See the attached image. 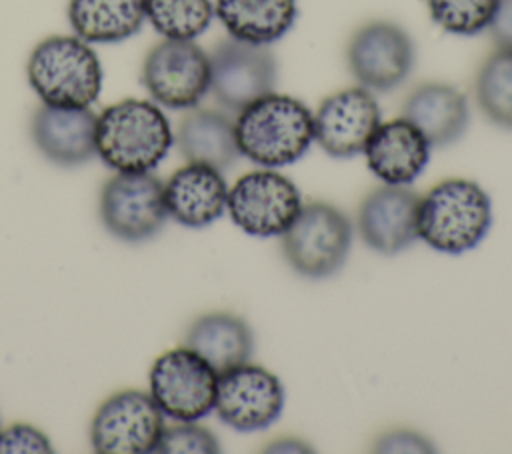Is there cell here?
I'll return each instance as SVG.
<instances>
[{
    "mask_svg": "<svg viewBox=\"0 0 512 454\" xmlns=\"http://www.w3.org/2000/svg\"><path fill=\"white\" fill-rule=\"evenodd\" d=\"M234 126L240 154L264 168L296 162L314 142V114L286 94L254 100L238 112Z\"/></svg>",
    "mask_w": 512,
    "mask_h": 454,
    "instance_id": "6da1fadb",
    "label": "cell"
},
{
    "mask_svg": "<svg viewBox=\"0 0 512 454\" xmlns=\"http://www.w3.org/2000/svg\"><path fill=\"white\" fill-rule=\"evenodd\" d=\"M164 112L146 100L128 98L96 116V154L116 172H150L172 146Z\"/></svg>",
    "mask_w": 512,
    "mask_h": 454,
    "instance_id": "7a4b0ae2",
    "label": "cell"
},
{
    "mask_svg": "<svg viewBox=\"0 0 512 454\" xmlns=\"http://www.w3.org/2000/svg\"><path fill=\"white\" fill-rule=\"evenodd\" d=\"M492 224V206L480 184L448 178L432 186L418 204V238L446 254L478 246Z\"/></svg>",
    "mask_w": 512,
    "mask_h": 454,
    "instance_id": "3957f363",
    "label": "cell"
},
{
    "mask_svg": "<svg viewBox=\"0 0 512 454\" xmlns=\"http://www.w3.org/2000/svg\"><path fill=\"white\" fill-rule=\"evenodd\" d=\"M28 82L40 100L58 108H90L102 90L96 52L78 36H50L28 58Z\"/></svg>",
    "mask_w": 512,
    "mask_h": 454,
    "instance_id": "277c9868",
    "label": "cell"
},
{
    "mask_svg": "<svg viewBox=\"0 0 512 454\" xmlns=\"http://www.w3.org/2000/svg\"><path fill=\"white\" fill-rule=\"evenodd\" d=\"M352 244L348 218L332 204L312 202L300 208L282 234L288 264L306 278H326L342 268Z\"/></svg>",
    "mask_w": 512,
    "mask_h": 454,
    "instance_id": "5b68a950",
    "label": "cell"
},
{
    "mask_svg": "<svg viewBox=\"0 0 512 454\" xmlns=\"http://www.w3.org/2000/svg\"><path fill=\"white\" fill-rule=\"evenodd\" d=\"M218 374L188 346L164 352L150 368V396L180 422H194L214 410Z\"/></svg>",
    "mask_w": 512,
    "mask_h": 454,
    "instance_id": "8992f818",
    "label": "cell"
},
{
    "mask_svg": "<svg viewBox=\"0 0 512 454\" xmlns=\"http://www.w3.org/2000/svg\"><path fill=\"white\" fill-rule=\"evenodd\" d=\"M164 432V412L140 390H122L106 398L90 426L92 448L100 454L154 452Z\"/></svg>",
    "mask_w": 512,
    "mask_h": 454,
    "instance_id": "52a82bcc",
    "label": "cell"
},
{
    "mask_svg": "<svg viewBox=\"0 0 512 454\" xmlns=\"http://www.w3.org/2000/svg\"><path fill=\"white\" fill-rule=\"evenodd\" d=\"M142 84L160 106L194 108L210 90L208 54L192 40L166 38L146 54Z\"/></svg>",
    "mask_w": 512,
    "mask_h": 454,
    "instance_id": "ba28073f",
    "label": "cell"
},
{
    "mask_svg": "<svg viewBox=\"0 0 512 454\" xmlns=\"http://www.w3.org/2000/svg\"><path fill=\"white\" fill-rule=\"evenodd\" d=\"M164 184L152 172H118L100 194L106 230L126 242L152 238L166 222Z\"/></svg>",
    "mask_w": 512,
    "mask_h": 454,
    "instance_id": "9c48e42d",
    "label": "cell"
},
{
    "mask_svg": "<svg viewBox=\"0 0 512 454\" xmlns=\"http://www.w3.org/2000/svg\"><path fill=\"white\" fill-rule=\"evenodd\" d=\"M232 222L250 236H282L302 208L296 184L270 168L244 174L226 204Z\"/></svg>",
    "mask_w": 512,
    "mask_h": 454,
    "instance_id": "30bf717a",
    "label": "cell"
},
{
    "mask_svg": "<svg viewBox=\"0 0 512 454\" xmlns=\"http://www.w3.org/2000/svg\"><path fill=\"white\" fill-rule=\"evenodd\" d=\"M210 60V92L230 112L274 92L276 60L268 46L226 38L214 46Z\"/></svg>",
    "mask_w": 512,
    "mask_h": 454,
    "instance_id": "8fae6325",
    "label": "cell"
},
{
    "mask_svg": "<svg viewBox=\"0 0 512 454\" xmlns=\"http://www.w3.org/2000/svg\"><path fill=\"white\" fill-rule=\"evenodd\" d=\"M284 408L282 382L262 366L244 362L218 374L214 410L238 432H258L278 420Z\"/></svg>",
    "mask_w": 512,
    "mask_h": 454,
    "instance_id": "7c38bea8",
    "label": "cell"
},
{
    "mask_svg": "<svg viewBox=\"0 0 512 454\" xmlns=\"http://www.w3.org/2000/svg\"><path fill=\"white\" fill-rule=\"evenodd\" d=\"M346 58L360 86L386 92L408 78L414 66V44L404 28L378 20L354 32Z\"/></svg>",
    "mask_w": 512,
    "mask_h": 454,
    "instance_id": "4fadbf2b",
    "label": "cell"
},
{
    "mask_svg": "<svg viewBox=\"0 0 512 454\" xmlns=\"http://www.w3.org/2000/svg\"><path fill=\"white\" fill-rule=\"evenodd\" d=\"M380 124V108L374 94L354 86L330 94L314 114V140L334 158H352L364 152Z\"/></svg>",
    "mask_w": 512,
    "mask_h": 454,
    "instance_id": "5bb4252c",
    "label": "cell"
},
{
    "mask_svg": "<svg viewBox=\"0 0 512 454\" xmlns=\"http://www.w3.org/2000/svg\"><path fill=\"white\" fill-rule=\"evenodd\" d=\"M420 196L398 184L370 192L358 210L362 240L380 254H398L418 238Z\"/></svg>",
    "mask_w": 512,
    "mask_h": 454,
    "instance_id": "9a60e30c",
    "label": "cell"
},
{
    "mask_svg": "<svg viewBox=\"0 0 512 454\" xmlns=\"http://www.w3.org/2000/svg\"><path fill=\"white\" fill-rule=\"evenodd\" d=\"M30 130L36 148L54 164L78 166L96 156V114L90 108L42 104Z\"/></svg>",
    "mask_w": 512,
    "mask_h": 454,
    "instance_id": "2e32d148",
    "label": "cell"
},
{
    "mask_svg": "<svg viewBox=\"0 0 512 454\" xmlns=\"http://www.w3.org/2000/svg\"><path fill=\"white\" fill-rule=\"evenodd\" d=\"M168 216L178 224L202 228L218 220L228 204V186L220 170L188 162L164 184Z\"/></svg>",
    "mask_w": 512,
    "mask_h": 454,
    "instance_id": "e0dca14e",
    "label": "cell"
},
{
    "mask_svg": "<svg viewBox=\"0 0 512 454\" xmlns=\"http://www.w3.org/2000/svg\"><path fill=\"white\" fill-rule=\"evenodd\" d=\"M368 168L386 184L406 186L428 164L430 144L422 132L404 116L380 122L366 148Z\"/></svg>",
    "mask_w": 512,
    "mask_h": 454,
    "instance_id": "ac0fdd59",
    "label": "cell"
},
{
    "mask_svg": "<svg viewBox=\"0 0 512 454\" xmlns=\"http://www.w3.org/2000/svg\"><path fill=\"white\" fill-rule=\"evenodd\" d=\"M402 116L412 122L430 146H448L462 138L470 110L466 96L444 82H428L410 92Z\"/></svg>",
    "mask_w": 512,
    "mask_h": 454,
    "instance_id": "d6986e66",
    "label": "cell"
},
{
    "mask_svg": "<svg viewBox=\"0 0 512 454\" xmlns=\"http://www.w3.org/2000/svg\"><path fill=\"white\" fill-rule=\"evenodd\" d=\"M186 346L206 360L216 374H222L250 360L254 338L240 316L212 312L192 322L186 332Z\"/></svg>",
    "mask_w": 512,
    "mask_h": 454,
    "instance_id": "ffe728a7",
    "label": "cell"
},
{
    "mask_svg": "<svg viewBox=\"0 0 512 454\" xmlns=\"http://www.w3.org/2000/svg\"><path fill=\"white\" fill-rule=\"evenodd\" d=\"M176 142L188 162L216 170L230 168L240 156L234 120L218 110L188 112L178 124Z\"/></svg>",
    "mask_w": 512,
    "mask_h": 454,
    "instance_id": "44dd1931",
    "label": "cell"
},
{
    "mask_svg": "<svg viewBox=\"0 0 512 454\" xmlns=\"http://www.w3.org/2000/svg\"><path fill=\"white\" fill-rule=\"evenodd\" d=\"M216 16L232 38L268 46L296 22V0H216Z\"/></svg>",
    "mask_w": 512,
    "mask_h": 454,
    "instance_id": "7402d4cb",
    "label": "cell"
},
{
    "mask_svg": "<svg viewBox=\"0 0 512 454\" xmlns=\"http://www.w3.org/2000/svg\"><path fill=\"white\" fill-rule=\"evenodd\" d=\"M68 20L84 42H122L142 28L146 0H70Z\"/></svg>",
    "mask_w": 512,
    "mask_h": 454,
    "instance_id": "603a6c76",
    "label": "cell"
},
{
    "mask_svg": "<svg viewBox=\"0 0 512 454\" xmlns=\"http://www.w3.org/2000/svg\"><path fill=\"white\" fill-rule=\"evenodd\" d=\"M476 102L484 116L512 130V50L496 48L476 74Z\"/></svg>",
    "mask_w": 512,
    "mask_h": 454,
    "instance_id": "cb8c5ba5",
    "label": "cell"
},
{
    "mask_svg": "<svg viewBox=\"0 0 512 454\" xmlns=\"http://www.w3.org/2000/svg\"><path fill=\"white\" fill-rule=\"evenodd\" d=\"M210 0H146V18L164 38L194 40L212 22Z\"/></svg>",
    "mask_w": 512,
    "mask_h": 454,
    "instance_id": "d4e9b609",
    "label": "cell"
},
{
    "mask_svg": "<svg viewBox=\"0 0 512 454\" xmlns=\"http://www.w3.org/2000/svg\"><path fill=\"white\" fill-rule=\"evenodd\" d=\"M432 20L450 34L472 36L488 28L498 0H426Z\"/></svg>",
    "mask_w": 512,
    "mask_h": 454,
    "instance_id": "484cf974",
    "label": "cell"
},
{
    "mask_svg": "<svg viewBox=\"0 0 512 454\" xmlns=\"http://www.w3.org/2000/svg\"><path fill=\"white\" fill-rule=\"evenodd\" d=\"M218 438L204 426L184 422L178 426H164L154 452L160 454H214L218 452Z\"/></svg>",
    "mask_w": 512,
    "mask_h": 454,
    "instance_id": "4316f807",
    "label": "cell"
},
{
    "mask_svg": "<svg viewBox=\"0 0 512 454\" xmlns=\"http://www.w3.org/2000/svg\"><path fill=\"white\" fill-rule=\"evenodd\" d=\"M52 452L48 436L30 424H12L0 430V454H46Z\"/></svg>",
    "mask_w": 512,
    "mask_h": 454,
    "instance_id": "83f0119b",
    "label": "cell"
},
{
    "mask_svg": "<svg viewBox=\"0 0 512 454\" xmlns=\"http://www.w3.org/2000/svg\"><path fill=\"white\" fill-rule=\"evenodd\" d=\"M374 450L376 452H434V446L420 432L398 428V430L384 432L376 440Z\"/></svg>",
    "mask_w": 512,
    "mask_h": 454,
    "instance_id": "f1b7e54d",
    "label": "cell"
},
{
    "mask_svg": "<svg viewBox=\"0 0 512 454\" xmlns=\"http://www.w3.org/2000/svg\"><path fill=\"white\" fill-rule=\"evenodd\" d=\"M488 30L496 48L512 50V0H498Z\"/></svg>",
    "mask_w": 512,
    "mask_h": 454,
    "instance_id": "f546056e",
    "label": "cell"
},
{
    "mask_svg": "<svg viewBox=\"0 0 512 454\" xmlns=\"http://www.w3.org/2000/svg\"><path fill=\"white\" fill-rule=\"evenodd\" d=\"M302 442H296V440H282V442H274V446H268L266 452H284V450H290V452H308L310 448L308 446H300Z\"/></svg>",
    "mask_w": 512,
    "mask_h": 454,
    "instance_id": "4dcf8cb0",
    "label": "cell"
}]
</instances>
